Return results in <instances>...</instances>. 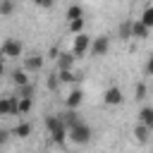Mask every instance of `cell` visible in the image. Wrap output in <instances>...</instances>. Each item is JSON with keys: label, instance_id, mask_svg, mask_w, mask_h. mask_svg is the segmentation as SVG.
<instances>
[{"label": "cell", "instance_id": "1", "mask_svg": "<svg viewBox=\"0 0 153 153\" xmlns=\"http://www.w3.org/2000/svg\"><path fill=\"white\" fill-rule=\"evenodd\" d=\"M45 127H48L50 139H53L55 143H65V139H67V127L62 124L60 115H48V117H45Z\"/></svg>", "mask_w": 153, "mask_h": 153}, {"label": "cell", "instance_id": "2", "mask_svg": "<svg viewBox=\"0 0 153 153\" xmlns=\"http://www.w3.org/2000/svg\"><path fill=\"white\" fill-rule=\"evenodd\" d=\"M91 127L86 124V122H79V124H74L72 129H67V136L76 143V146H84V143H88L91 141Z\"/></svg>", "mask_w": 153, "mask_h": 153}, {"label": "cell", "instance_id": "3", "mask_svg": "<svg viewBox=\"0 0 153 153\" xmlns=\"http://www.w3.org/2000/svg\"><path fill=\"white\" fill-rule=\"evenodd\" d=\"M22 53H24V45H22V41L19 38H5L2 41V45H0V55L2 57H22Z\"/></svg>", "mask_w": 153, "mask_h": 153}, {"label": "cell", "instance_id": "4", "mask_svg": "<svg viewBox=\"0 0 153 153\" xmlns=\"http://www.w3.org/2000/svg\"><path fill=\"white\" fill-rule=\"evenodd\" d=\"M88 45H91V36L88 33H76L74 36V41H72V55L79 60V57H84L86 53H88Z\"/></svg>", "mask_w": 153, "mask_h": 153}, {"label": "cell", "instance_id": "5", "mask_svg": "<svg viewBox=\"0 0 153 153\" xmlns=\"http://www.w3.org/2000/svg\"><path fill=\"white\" fill-rule=\"evenodd\" d=\"M110 50V38L108 36H96V38H91V45H88V53L91 55H105Z\"/></svg>", "mask_w": 153, "mask_h": 153}, {"label": "cell", "instance_id": "6", "mask_svg": "<svg viewBox=\"0 0 153 153\" xmlns=\"http://www.w3.org/2000/svg\"><path fill=\"white\" fill-rule=\"evenodd\" d=\"M74 65H76V57L72 55V53H57V57H55V72H67V69H74Z\"/></svg>", "mask_w": 153, "mask_h": 153}, {"label": "cell", "instance_id": "7", "mask_svg": "<svg viewBox=\"0 0 153 153\" xmlns=\"http://www.w3.org/2000/svg\"><path fill=\"white\" fill-rule=\"evenodd\" d=\"M122 100H124V96H122L120 86H108L105 88V93H103V103L105 105H120Z\"/></svg>", "mask_w": 153, "mask_h": 153}, {"label": "cell", "instance_id": "8", "mask_svg": "<svg viewBox=\"0 0 153 153\" xmlns=\"http://www.w3.org/2000/svg\"><path fill=\"white\" fill-rule=\"evenodd\" d=\"M38 69H43V55H36V53L26 55L24 57V72L31 74V72H38Z\"/></svg>", "mask_w": 153, "mask_h": 153}, {"label": "cell", "instance_id": "9", "mask_svg": "<svg viewBox=\"0 0 153 153\" xmlns=\"http://www.w3.org/2000/svg\"><path fill=\"white\" fill-rule=\"evenodd\" d=\"M7 115H19V110H17V98H14V96L0 98V117H7Z\"/></svg>", "mask_w": 153, "mask_h": 153}, {"label": "cell", "instance_id": "10", "mask_svg": "<svg viewBox=\"0 0 153 153\" xmlns=\"http://www.w3.org/2000/svg\"><path fill=\"white\" fill-rule=\"evenodd\" d=\"M151 36V29H146L139 19H131V38H136V41H146Z\"/></svg>", "mask_w": 153, "mask_h": 153}, {"label": "cell", "instance_id": "11", "mask_svg": "<svg viewBox=\"0 0 153 153\" xmlns=\"http://www.w3.org/2000/svg\"><path fill=\"white\" fill-rule=\"evenodd\" d=\"M81 100H84V91L81 88H72L69 93H67V110H76L79 105H81Z\"/></svg>", "mask_w": 153, "mask_h": 153}, {"label": "cell", "instance_id": "12", "mask_svg": "<svg viewBox=\"0 0 153 153\" xmlns=\"http://www.w3.org/2000/svg\"><path fill=\"white\" fill-rule=\"evenodd\" d=\"M57 74V81L60 84H74V81H81V74L74 72V69H67V72H55Z\"/></svg>", "mask_w": 153, "mask_h": 153}, {"label": "cell", "instance_id": "13", "mask_svg": "<svg viewBox=\"0 0 153 153\" xmlns=\"http://www.w3.org/2000/svg\"><path fill=\"white\" fill-rule=\"evenodd\" d=\"M139 124L153 129V108H151V105H143V108H141V112H139Z\"/></svg>", "mask_w": 153, "mask_h": 153}, {"label": "cell", "instance_id": "14", "mask_svg": "<svg viewBox=\"0 0 153 153\" xmlns=\"http://www.w3.org/2000/svg\"><path fill=\"white\" fill-rule=\"evenodd\" d=\"M60 120H62V124H65L67 129H72L74 124H79V122H81V117L76 115V110H67V112H62V115H60Z\"/></svg>", "mask_w": 153, "mask_h": 153}, {"label": "cell", "instance_id": "15", "mask_svg": "<svg viewBox=\"0 0 153 153\" xmlns=\"http://www.w3.org/2000/svg\"><path fill=\"white\" fill-rule=\"evenodd\" d=\"M151 131H153V129H148V127H143V124H136V127H134V136H136L139 143H148Z\"/></svg>", "mask_w": 153, "mask_h": 153}, {"label": "cell", "instance_id": "16", "mask_svg": "<svg viewBox=\"0 0 153 153\" xmlns=\"http://www.w3.org/2000/svg\"><path fill=\"white\" fill-rule=\"evenodd\" d=\"M31 129H33V127H31V122H19L10 134H14V136H19V139H26V136L31 134Z\"/></svg>", "mask_w": 153, "mask_h": 153}, {"label": "cell", "instance_id": "17", "mask_svg": "<svg viewBox=\"0 0 153 153\" xmlns=\"http://www.w3.org/2000/svg\"><path fill=\"white\" fill-rule=\"evenodd\" d=\"M146 29H153V5H146L143 12H141V19H139Z\"/></svg>", "mask_w": 153, "mask_h": 153}, {"label": "cell", "instance_id": "18", "mask_svg": "<svg viewBox=\"0 0 153 153\" xmlns=\"http://www.w3.org/2000/svg\"><path fill=\"white\" fill-rule=\"evenodd\" d=\"M12 81H14V86H17V88H19V86L31 84V81H29V74H26L24 69H14V72H12Z\"/></svg>", "mask_w": 153, "mask_h": 153}, {"label": "cell", "instance_id": "19", "mask_svg": "<svg viewBox=\"0 0 153 153\" xmlns=\"http://www.w3.org/2000/svg\"><path fill=\"white\" fill-rule=\"evenodd\" d=\"M67 19H69V22L84 19V7H81V5H69V7H67Z\"/></svg>", "mask_w": 153, "mask_h": 153}, {"label": "cell", "instance_id": "20", "mask_svg": "<svg viewBox=\"0 0 153 153\" xmlns=\"http://www.w3.org/2000/svg\"><path fill=\"white\" fill-rule=\"evenodd\" d=\"M33 91H36V88H33V84L19 86V88H17V96H14V98H29V100H31V98H33Z\"/></svg>", "mask_w": 153, "mask_h": 153}, {"label": "cell", "instance_id": "21", "mask_svg": "<svg viewBox=\"0 0 153 153\" xmlns=\"http://www.w3.org/2000/svg\"><path fill=\"white\" fill-rule=\"evenodd\" d=\"M120 38H122V41L131 38V19H129V22H122V24H120Z\"/></svg>", "mask_w": 153, "mask_h": 153}, {"label": "cell", "instance_id": "22", "mask_svg": "<svg viewBox=\"0 0 153 153\" xmlns=\"http://www.w3.org/2000/svg\"><path fill=\"white\" fill-rule=\"evenodd\" d=\"M31 105H33V103H31L29 98H17V110H19V115H26V112L31 110Z\"/></svg>", "mask_w": 153, "mask_h": 153}, {"label": "cell", "instance_id": "23", "mask_svg": "<svg viewBox=\"0 0 153 153\" xmlns=\"http://www.w3.org/2000/svg\"><path fill=\"white\" fill-rule=\"evenodd\" d=\"M12 12H14V2H12V0H0V14L7 17V14H12Z\"/></svg>", "mask_w": 153, "mask_h": 153}, {"label": "cell", "instance_id": "24", "mask_svg": "<svg viewBox=\"0 0 153 153\" xmlns=\"http://www.w3.org/2000/svg\"><path fill=\"white\" fill-rule=\"evenodd\" d=\"M69 31L76 36V33H84V19H74V22H69Z\"/></svg>", "mask_w": 153, "mask_h": 153}, {"label": "cell", "instance_id": "25", "mask_svg": "<svg viewBox=\"0 0 153 153\" xmlns=\"http://www.w3.org/2000/svg\"><path fill=\"white\" fill-rule=\"evenodd\" d=\"M134 93H136V96H134L136 100H143V98H146V93H148V86H146L143 81H139V84H136V91H134Z\"/></svg>", "mask_w": 153, "mask_h": 153}, {"label": "cell", "instance_id": "26", "mask_svg": "<svg viewBox=\"0 0 153 153\" xmlns=\"http://www.w3.org/2000/svg\"><path fill=\"white\" fill-rule=\"evenodd\" d=\"M45 86H48V91H57V88H60V81H57V74H55V72H53V74L48 76Z\"/></svg>", "mask_w": 153, "mask_h": 153}, {"label": "cell", "instance_id": "27", "mask_svg": "<svg viewBox=\"0 0 153 153\" xmlns=\"http://www.w3.org/2000/svg\"><path fill=\"white\" fill-rule=\"evenodd\" d=\"M7 139H10V131H7V129H0V146H2Z\"/></svg>", "mask_w": 153, "mask_h": 153}, {"label": "cell", "instance_id": "28", "mask_svg": "<svg viewBox=\"0 0 153 153\" xmlns=\"http://www.w3.org/2000/svg\"><path fill=\"white\" fill-rule=\"evenodd\" d=\"M143 72H146V74H151V72H153V57H148V60H146V69H143Z\"/></svg>", "mask_w": 153, "mask_h": 153}, {"label": "cell", "instance_id": "29", "mask_svg": "<svg viewBox=\"0 0 153 153\" xmlns=\"http://www.w3.org/2000/svg\"><path fill=\"white\" fill-rule=\"evenodd\" d=\"M38 5H41V7H45V10H48V7H53V2H50V0H41Z\"/></svg>", "mask_w": 153, "mask_h": 153}, {"label": "cell", "instance_id": "30", "mask_svg": "<svg viewBox=\"0 0 153 153\" xmlns=\"http://www.w3.org/2000/svg\"><path fill=\"white\" fill-rule=\"evenodd\" d=\"M5 74V62H2V57H0V76Z\"/></svg>", "mask_w": 153, "mask_h": 153}]
</instances>
